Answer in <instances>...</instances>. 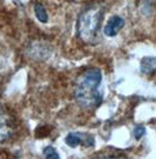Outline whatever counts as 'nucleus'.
Instances as JSON below:
<instances>
[{
	"instance_id": "0eeeda50",
	"label": "nucleus",
	"mask_w": 156,
	"mask_h": 159,
	"mask_svg": "<svg viewBox=\"0 0 156 159\" xmlns=\"http://www.w3.org/2000/svg\"><path fill=\"white\" fill-rule=\"evenodd\" d=\"M34 12L36 18L42 24H47L48 22V14H47V11L44 8V6L41 2H36L34 5Z\"/></svg>"
},
{
	"instance_id": "7ed1b4c3",
	"label": "nucleus",
	"mask_w": 156,
	"mask_h": 159,
	"mask_svg": "<svg viewBox=\"0 0 156 159\" xmlns=\"http://www.w3.org/2000/svg\"><path fill=\"white\" fill-rule=\"evenodd\" d=\"M14 131L13 118L6 112L4 107L0 104V143H5L12 137Z\"/></svg>"
},
{
	"instance_id": "39448f33",
	"label": "nucleus",
	"mask_w": 156,
	"mask_h": 159,
	"mask_svg": "<svg viewBox=\"0 0 156 159\" xmlns=\"http://www.w3.org/2000/svg\"><path fill=\"white\" fill-rule=\"evenodd\" d=\"M124 26H125V20L119 15H114L107 21V24L104 28V34L108 38H113L120 32Z\"/></svg>"
},
{
	"instance_id": "6e6552de",
	"label": "nucleus",
	"mask_w": 156,
	"mask_h": 159,
	"mask_svg": "<svg viewBox=\"0 0 156 159\" xmlns=\"http://www.w3.org/2000/svg\"><path fill=\"white\" fill-rule=\"evenodd\" d=\"M43 156L47 159H58L59 154L53 146H46L43 149Z\"/></svg>"
},
{
	"instance_id": "f03ea898",
	"label": "nucleus",
	"mask_w": 156,
	"mask_h": 159,
	"mask_svg": "<svg viewBox=\"0 0 156 159\" xmlns=\"http://www.w3.org/2000/svg\"><path fill=\"white\" fill-rule=\"evenodd\" d=\"M104 19V8L100 5H91L84 8L77 20V35L85 43H96Z\"/></svg>"
},
{
	"instance_id": "f257e3e1",
	"label": "nucleus",
	"mask_w": 156,
	"mask_h": 159,
	"mask_svg": "<svg viewBox=\"0 0 156 159\" xmlns=\"http://www.w3.org/2000/svg\"><path fill=\"white\" fill-rule=\"evenodd\" d=\"M102 80V71L98 68H89L77 77L73 96L82 108L91 110L102 104V95L99 91Z\"/></svg>"
},
{
	"instance_id": "20e7f679",
	"label": "nucleus",
	"mask_w": 156,
	"mask_h": 159,
	"mask_svg": "<svg viewBox=\"0 0 156 159\" xmlns=\"http://www.w3.org/2000/svg\"><path fill=\"white\" fill-rule=\"evenodd\" d=\"M65 143L70 148H76L78 145H84L86 148H91L94 145V138L91 134L83 132H70L65 137Z\"/></svg>"
},
{
	"instance_id": "1a4fd4ad",
	"label": "nucleus",
	"mask_w": 156,
	"mask_h": 159,
	"mask_svg": "<svg viewBox=\"0 0 156 159\" xmlns=\"http://www.w3.org/2000/svg\"><path fill=\"white\" fill-rule=\"evenodd\" d=\"M145 132H146V130H145L143 126H136L135 130H134V136H135L136 139H140L145 134Z\"/></svg>"
},
{
	"instance_id": "423d86ee",
	"label": "nucleus",
	"mask_w": 156,
	"mask_h": 159,
	"mask_svg": "<svg viewBox=\"0 0 156 159\" xmlns=\"http://www.w3.org/2000/svg\"><path fill=\"white\" fill-rule=\"evenodd\" d=\"M142 74L145 75H153L156 73V57L154 56H148L142 59L141 66H140Z\"/></svg>"
}]
</instances>
